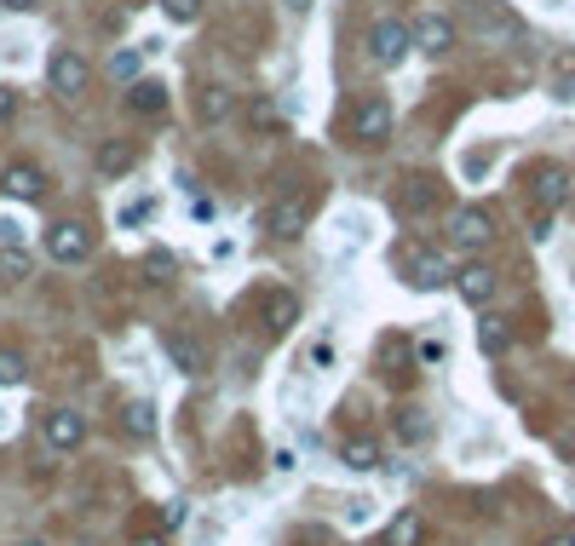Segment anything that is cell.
<instances>
[{
	"mask_svg": "<svg viewBox=\"0 0 575 546\" xmlns=\"http://www.w3.org/2000/svg\"><path fill=\"white\" fill-rule=\"evenodd\" d=\"M127 104H133L138 115H161L167 110V87H161V81H133V87H127Z\"/></svg>",
	"mask_w": 575,
	"mask_h": 546,
	"instance_id": "e0dca14e",
	"label": "cell"
},
{
	"mask_svg": "<svg viewBox=\"0 0 575 546\" xmlns=\"http://www.w3.org/2000/svg\"><path fill=\"white\" fill-rule=\"evenodd\" d=\"M547 546H575V529H564V535H552Z\"/></svg>",
	"mask_w": 575,
	"mask_h": 546,
	"instance_id": "d590c367",
	"label": "cell"
},
{
	"mask_svg": "<svg viewBox=\"0 0 575 546\" xmlns=\"http://www.w3.org/2000/svg\"><path fill=\"white\" fill-rule=\"evenodd\" d=\"M558 98H575V58L558 64Z\"/></svg>",
	"mask_w": 575,
	"mask_h": 546,
	"instance_id": "4dcf8cb0",
	"label": "cell"
},
{
	"mask_svg": "<svg viewBox=\"0 0 575 546\" xmlns=\"http://www.w3.org/2000/svg\"><path fill=\"white\" fill-rule=\"evenodd\" d=\"M133 546H167V535H138Z\"/></svg>",
	"mask_w": 575,
	"mask_h": 546,
	"instance_id": "e575fe53",
	"label": "cell"
},
{
	"mask_svg": "<svg viewBox=\"0 0 575 546\" xmlns=\"http://www.w3.org/2000/svg\"><path fill=\"white\" fill-rule=\"evenodd\" d=\"M409 29H414V46L432 52V58H443V52L455 46V23L443 18V12H426V18H414Z\"/></svg>",
	"mask_w": 575,
	"mask_h": 546,
	"instance_id": "ba28073f",
	"label": "cell"
},
{
	"mask_svg": "<svg viewBox=\"0 0 575 546\" xmlns=\"http://www.w3.org/2000/svg\"><path fill=\"white\" fill-rule=\"evenodd\" d=\"M236 115V92L230 87H207L202 92V121H230Z\"/></svg>",
	"mask_w": 575,
	"mask_h": 546,
	"instance_id": "603a6c76",
	"label": "cell"
},
{
	"mask_svg": "<svg viewBox=\"0 0 575 546\" xmlns=\"http://www.w3.org/2000/svg\"><path fill=\"white\" fill-rule=\"evenodd\" d=\"M167 363L179 368V374H190V380H196V374H207V351H202V340H190V334H167Z\"/></svg>",
	"mask_w": 575,
	"mask_h": 546,
	"instance_id": "4fadbf2b",
	"label": "cell"
},
{
	"mask_svg": "<svg viewBox=\"0 0 575 546\" xmlns=\"http://www.w3.org/2000/svg\"><path fill=\"white\" fill-rule=\"evenodd\" d=\"M46 75H52V92H64V98H81V92H87V58H81L75 46H58Z\"/></svg>",
	"mask_w": 575,
	"mask_h": 546,
	"instance_id": "8992f818",
	"label": "cell"
},
{
	"mask_svg": "<svg viewBox=\"0 0 575 546\" xmlns=\"http://www.w3.org/2000/svg\"><path fill=\"white\" fill-rule=\"evenodd\" d=\"M288 6H294V12H305V6H311V0H288Z\"/></svg>",
	"mask_w": 575,
	"mask_h": 546,
	"instance_id": "8d00e7d4",
	"label": "cell"
},
{
	"mask_svg": "<svg viewBox=\"0 0 575 546\" xmlns=\"http://www.w3.org/2000/svg\"><path fill=\"white\" fill-rule=\"evenodd\" d=\"M23 276H29V259H23L18 248H6L0 253V288H18Z\"/></svg>",
	"mask_w": 575,
	"mask_h": 546,
	"instance_id": "d4e9b609",
	"label": "cell"
},
{
	"mask_svg": "<svg viewBox=\"0 0 575 546\" xmlns=\"http://www.w3.org/2000/svg\"><path fill=\"white\" fill-rule=\"evenodd\" d=\"M184 518H190V501H184V495H173V501L161 506V529H179Z\"/></svg>",
	"mask_w": 575,
	"mask_h": 546,
	"instance_id": "f546056e",
	"label": "cell"
},
{
	"mask_svg": "<svg viewBox=\"0 0 575 546\" xmlns=\"http://www.w3.org/2000/svg\"><path fill=\"white\" fill-rule=\"evenodd\" d=\"M409 46H414V29L403 18H380L374 29H368V58L380 69H397L403 58H409Z\"/></svg>",
	"mask_w": 575,
	"mask_h": 546,
	"instance_id": "7a4b0ae2",
	"label": "cell"
},
{
	"mask_svg": "<svg viewBox=\"0 0 575 546\" xmlns=\"http://www.w3.org/2000/svg\"><path fill=\"white\" fill-rule=\"evenodd\" d=\"M46 443H52V449H81V443H87V420H81V414L75 409H52L46 414Z\"/></svg>",
	"mask_w": 575,
	"mask_h": 546,
	"instance_id": "30bf717a",
	"label": "cell"
},
{
	"mask_svg": "<svg viewBox=\"0 0 575 546\" xmlns=\"http://www.w3.org/2000/svg\"><path fill=\"white\" fill-rule=\"evenodd\" d=\"M46 253H52L58 265H81V259L92 253L87 225H75V219H58V225L46 230Z\"/></svg>",
	"mask_w": 575,
	"mask_h": 546,
	"instance_id": "5b68a950",
	"label": "cell"
},
{
	"mask_svg": "<svg viewBox=\"0 0 575 546\" xmlns=\"http://www.w3.org/2000/svg\"><path fill=\"white\" fill-rule=\"evenodd\" d=\"M455 288H460L466 305H489V299H495V271H489L483 259H472V265H460L455 271Z\"/></svg>",
	"mask_w": 575,
	"mask_h": 546,
	"instance_id": "7c38bea8",
	"label": "cell"
},
{
	"mask_svg": "<svg viewBox=\"0 0 575 546\" xmlns=\"http://www.w3.org/2000/svg\"><path fill=\"white\" fill-rule=\"evenodd\" d=\"M92 161H98V173H104V179H127V173L138 167V150L127 144V138H104Z\"/></svg>",
	"mask_w": 575,
	"mask_h": 546,
	"instance_id": "5bb4252c",
	"label": "cell"
},
{
	"mask_svg": "<svg viewBox=\"0 0 575 546\" xmlns=\"http://www.w3.org/2000/svg\"><path fill=\"white\" fill-rule=\"evenodd\" d=\"M449 242H455L460 253H478L495 242V219L483 213V207H460L455 219H449Z\"/></svg>",
	"mask_w": 575,
	"mask_h": 546,
	"instance_id": "277c9868",
	"label": "cell"
},
{
	"mask_svg": "<svg viewBox=\"0 0 575 546\" xmlns=\"http://www.w3.org/2000/svg\"><path fill=\"white\" fill-rule=\"evenodd\" d=\"M351 138L357 144H368V150H380L391 138V104L386 98H363L357 110H351Z\"/></svg>",
	"mask_w": 575,
	"mask_h": 546,
	"instance_id": "3957f363",
	"label": "cell"
},
{
	"mask_svg": "<svg viewBox=\"0 0 575 546\" xmlns=\"http://www.w3.org/2000/svg\"><path fill=\"white\" fill-rule=\"evenodd\" d=\"M12 115H18V92H12V87H0V127H6Z\"/></svg>",
	"mask_w": 575,
	"mask_h": 546,
	"instance_id": "1f68e13d",
	"label": "cell"
},
{
	"mask_svg": "<svg viewBox=\"0 0 575 546\" xmlns=\"http://www.w3.org/2000/svg\"><path fill=\"white\" fill-rule=\"evenodd\" d=\"M121 426H127L133 443H150V437H156V409H150V403H133V409L121 414Z\"/></svg>",
	"mask_w": 575,
	"mask_h": 546,
	"instance_id": "ffe728a7",
	"label": "cell"
},
{
	"mask_svg": "<svg viewBox=\"0 0 575 546\" xmlns=\"http://www.w3.org/2000/svg\"><path fill=\"white\" fill-rule=\"evenodd\" d=\"M391 426H397V437H403V443H426V437H432V420H426L420 409H397V420H391Z\"/></svg>",
	"mask_w": 575,
	"mask_h": 546,
	"instance_id": "cb8c5ba5",
	"label": "cell"
},
{
	"mask_svg": "<svg viewBox=\"0 0 575 546\" xmlns=\"http://www.w3.org/2000/svg\"><path fill=\"white\" fill-rule=\"evenodd\" d=\"M437 202H443V190H437V179H426V173H414V179L397 184V213H409V219L432 213Z\"/></svg>",
	"mask_w": 575,
	"mask_h": 546,
	"instance_id": "52a82bcc",
	"label": "cell"
},
{
	"mask_svg": "<svg viewBox=\"0 0 575 546\" xmlns=\"http://www.w3.org/2000/svg\"><path fill=\"white\" fill-rule=\"evenodd\" d=\"M449 265H443V253H432V248H409V282L420 288V294H432V288H443L449 282Z\"/></svg>",
	"mask_w": 575,
	"mask_h": 546,
	"instance_id": "9c48e42d",
	"label": "cell"
},
{
	"mask_svg": "<svg viewBox=\"0 0 575 546\" xmlns=\"http://www.w3.org/2000/svg\"><path fill=\"white\" fill-rule=\"evenodd\" d=\"M478 345L489 351V357H501L506 345H512V334H506V322H483V328H478Z\"/></svg>",
	"mask_w": 575,
	"mask_h": 546,
	"instance_id": "484cf974",
	"label": "cell"
},
{
	"mask_svg": "<svg viewBox=\"0 0 575 546\" xmlns=\"http://www.w3.org/2000/svg\"><path fill=\"white\" fill-rule=\"evenodd\" d=\"M564 196H570V173H564V167H552V161H541V167H535V202H541V207H564Z\"/></svg>",
	"mask_w": 575,
	"mask_h": 546,
	"instance_id": "9a60e30c",
	"label": "cell"
},
{
	"mask_svg": "<svg viewBox=\"0 0 575 546\" xmlns=\"http://www.w3.org/2000/svg\"><path fill=\"white\" fill-rule=\"evenodd\" d=\"M0 6H6V12H35L41 0H0Z\"/></svg>",
	"mask_w": 575,
	"mask_h": 546,
	"instance_id": "836d02e7",
	"label": "cell"
},
{
	"mask_svg": "<svg viewBox=\"0 0 575 546\" xmlns=\"http://www.w3.org/2000/svg\"><path fill=\"white\" fill-rule=\"evenodd\" d=\"M0 190H6L12 202H35V196L46 190V179H41V167H35V161H12V167L0 173Z\"/></svg>",
	"mask_w": 575,
	"mask_h": 546,
	"instance_id": "8fae6325",
	"label": "cell"
},
{
	"mask_svg": "<svg viewBox=\"0 0 575 546\" xmlns=\"http://www.w3.org/2000/svg\"><path fill=\"white\" fill-rule=\"evenodd\" d=\"M18 546H46V541H18Z\"/></svg>",
	"mask_w": 575,
	"mask_h": 546,
	"instance_id": "74e56055",
	"label": "cell"
},
{
	"mask_svg": "<svg viewBox=\"0 0 575 546\" xmlns=\"http://www.w3.org/2000/svg\"><path fill=\"white\" fill-rule=\"evenodd\" d=\"M23 374H29L23 351H0V386H23Z\"/></svg>",
	"mask_w": 575,
	"mask_h": 546,
	"instance_id": "4316f807",
	"label": "cell"
},
{
	"mask_svg": "<svg viewBox=\"0 0 575 546\" xmlns=\"http://www.w3.org/2000/svg\"><path fill=\"white\" fill-rule=\"evenodd\" d=\"M138 69H144V52L138 46H115L110 52V81H121V87H133Z\"/></svg>",
	"mask_w": 575,
	"mask_h": 546,
	"instance_id": "ac0fdd59",
	"label": "cell"
},
{
	"mask_svg": "<svg viewBox=\"0 0 575 546\" xmlns=\"http://www.w3.org/2000/svg\"><path fill=\"white\" fill-rule=\"evenodd\" d=\"M161 12H167L173 23H196L202 18V0H161Z\"/></svg>",
	"mask_w": 575,
	"mask_h": 546,
	"instance_id": "f1b7e54d",
	"label": "cell"
},
{
	"mask_svg": "<svg viewBox=\"0 0 575 546\" xmlns=\"http://www.w3.org/2000/svg\"><path fill=\"white\" fill-rule=\"evenodd\" d=\"M345 466H351V472H374V466H380V443H374V437H351V443H345Z\"/></svg>",
	"mask_w": 575,
	"mask_h": 546,
	"instance_id": "7402d4cb",
	"label": "cell"
},
{
	"mask_svg": "<svg viewBox=\"0 0 575 546\" xmlns=\"http://www.w3.org/2000/svg\"><path fill=\"white\" fill-rule=\"evenodd\" d=\"M150 219V202H133V207H121V225H144Z\"/></svg>",
	"mask_w": 575,
	"mask_h": 546,
	"instance_id": "d6a6232c",
	"label": "cell"
},
{
	"mask_svg": "<svg viewBox=\"0 0 575 546\" xmlns=\"http://www.w3.org/2000/svg\"><path fill=\"white\" fill-rule=\"evenodd\" d=\"M144 282H150V288H173V282H179V259H173V253H150V259H144Z\"/></svg>",
	"mask_w": 575,
	"mask_h": 546,
	"instance_id": "44dd1931",
	"label": "cell"
},
{
	"mask_svg": "<svg viewBox=\"0 0 575 546\" xmlns=\"http://www.w3.org/2000/svg\"><path fill=\"white\" fill-rule=\"evenodd\" d=\"M248 121L259 127V133H265V127H276V121H282V110H276V98H253V104H248Z\"/></svg>",
	"mask_w": 575,
	"mask_h": 546,
	"instance_id": "83f0119b",
	"label": "cell"
},
{
	"mask_svg": "<svg viewBox=\"0 0 575 546\" xmlns=\"http://www.w3.org/2000/svg\"><path fill=\"white\" fill-rule=\"evenodd\" d=\"M265 322H271V334H288L299 322V299L288 294V288H276V294L265 299Z\"/></svg>",
	"mask_w": 575,
	"mask_h": 546,
	"instance_id": "2e32d148",
	"label": "cell"
},
{
	"mask_svg": "<svg viewBox=\"0 0 575 546\" xmlns=\"http://www.w3.org/2000/svg\"><path fill=\"white\" fill-rule=\"evenodd\" d=\"M420 541H426V524H420V512H403V518H391L386 546H420Z\"/></svg>",
	"mask_w": 575,
	"mask_h": 546,
	"instance_id": "d6986e66",
	"label": "cell"
},
{
	"mask_svg": "<svg viewBox=\"0 0 575 546\" xmlns=\"http://www.w3.org/2000/svg\"><path fill=\"white\" fill-rule=\"evenodd\" d=\"M259 225L271 230L276 242H299V236L311 230V202H305V196H276V202H265Z\"/></svg>",
	"mask_w": 575,
	"mask_h": 546,
	"instance_id": "6da1fadb",
	"label": "cell"
}]
</instances>
